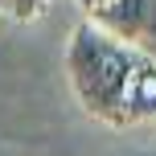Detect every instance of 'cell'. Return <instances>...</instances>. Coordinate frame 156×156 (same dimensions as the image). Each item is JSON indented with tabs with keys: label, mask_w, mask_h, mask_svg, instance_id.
I'll list each match as a JSON object with an SVG mask.
<instances>
[{
	"label": "cell",
	"mask_w": 156,
	"mask_h": 156,
	"mask_svg": "<svg viewBox=\"0 0 156 156\" xmlns=\"http://www.w3.org/2000/svg\"><path fill=\"white\" fill-rule=\"evenodd\" d=\"M86 21L127 45H156V0H103L86 8Z\"/></svg>",
	"instance_id": "obj_2"
},
{
	"label": "cell",
	"mask_w": 156,
	"mask_h": 156,
	"mask_svg": "<svg viewBox=\"0 0 156 156\" xmlns=\"http://www.w3.org/2000/svg\"><path fill=\"white\" fill-rule=\"evenodd\" d=\"M78 4H82V8H94V4H103V0H78Z\"/></svg>",
	"instance_id": "obj_4"
},
{
	"label": "cell",
	"mask_w": 156,
	"mask_h": 156,
	"mask_svg": "<svg viewBox=\"0 0 156 156\" xmlns=\"http://www.w3.org/2000/svg\"><path fill=\"white\" fill-rule=\"evenodd\" d=\"M0 8H4L12 21H33V16H41L49 8V0H0Z\"/></svg>",
	"instance_id": "obj_3"
},
{
	"label": "cell",
	"mask_w": 156,
	"mask_h": 156,
	"mask_svg": "<svg viewBox=\"0 0 156 156\" xmlns=\"http://www.w3.org/2000/svg\"><path fill=\"white\" fill-rule=\"evenodd\" d=\"M66 74L82 111L115 132H156V58L82 21L66 45Z\"/></svg>",
	"instance_id": "obj_1"
}]
</instances>
